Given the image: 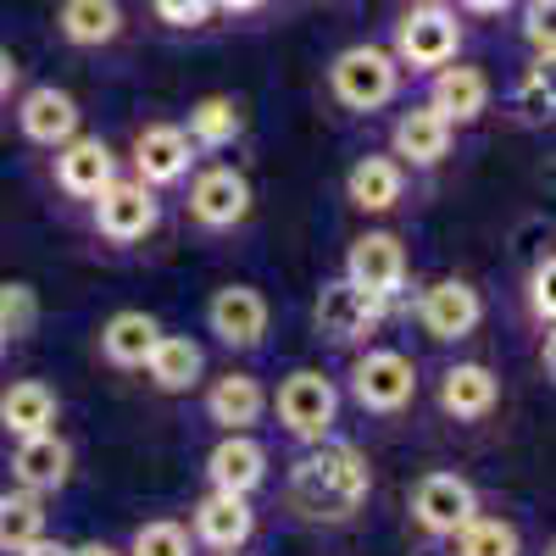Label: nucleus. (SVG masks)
<instances>
[{
	"label": "nucleus",
	"instance_id": "nucleus-1",
	"mask_svg": "<svg viewBox=\"0 0 556 556\" xmlns=\"http://www.w3.org/2000/svg\"><path fill=\"white\" fill-rule=\"evenodd\" d=\"M367 501V462L356 445H329L317 440V451H306L290 473V506L306 523H345L356 506Z\"/></svg>",
	"mask_w": 556,
	"mask_h": 556
},
{
	"label": "nucleus",
	"instance_id": "nucleus-2",
	"mask_svg": "<svg viewBox=\"0 0 556 556\" xmlns=\"http://www.w3.org/2000/svg\"><path fill=\"white\" fill-rule=\"evenodd\" d=\"M329 84H334L340 106H351V112H379V106L395 101V89H401V62H395L390 51H379V45H351V51L334 56Z\"/></svg>",
	"mask_w": 556,
	"mask_h": 556
},
{
	"label": "nucleus",
	"instance_id": "nucleus-3",
	"mask_svg": "<svg viewBox=\"0 0 556 556\" xmlns=\"http://www.w3.org/2000/svg\"><path fill=\"white\" fill-rule=\"evenodd\" d=\"M456 51H462V23L440 0H424L395 23V62L406 67H445L456 62Z\"/></svg>",
	"mask_w": 556,
	"mask_h": 556
},
{
	"label": "nucleus",
	"instance_id": "nucleus-4",
	"mask_svg": "<svg viewBox=\"0 0 556 556\" xmlns=\"http://www.w3.org/2000/svg\"><path fill=\"white\" fill-rule=\"evenodd\" d=\"M334 412H340V390L323 374H312V367H301V374H290L285 384H278V424L306 445L329 440Z\"/></svg>",
	"mask_w": 556,
	"mask_h": 556
},
{
	"label": "nucleus",
	"instance_id": "nucleus-5",
	"mask_svg": "<svg viewBox=\"0 0 556 556\" xmlns=\"http://www.w3.org/2000/svg\"><path fill=\"white\" fill-rule=\"evenodd\" d=\"M89 201H96V228L117 245H134L156 228V195H151V184H139V178H112L106 190L89 195Z\"/></svg>",
	"mask_w": 556,
	"mask_h": 556
},
{
	"label": "nucleus",
	"instance_id": "nucleus-6",
	"mask_svg": "<svg viewBox=\"0 0 556 556\" xmlns=\"http://www.w3.org/2000/svg\"><path fill=\"white\" fill-rule=\"evenodd\" d=\"M351 390L367 412H401L417 395V367L401 351H367L351 367Z\"/></svg>",
	"mask_w": 556,
	"mask_h": 556
},
{
	"label": "nucleus",
	"instance_id": "nucleus-7",
	"mask_svg": "<svg viewBox=\"0 0 556 556\" xmlns=\"http://www.w3.org/2000/svg\"><path fill=\"white\" fill-rule=\"evenodd\" d=\"M345 278L362 290V295H374V301H395L401 285H406V251L395 235H362L345 256Z\"/></svg>",
	"mask_w": 556,
	"mask_h": 556
},
{
	"label": "nucleus",
	"instance_id": "nucleus-8",
	"mask_svg": "<svg viewBox=\"0 0 556 556\" xmlns=\"http://www.w3.org/2000/svg\"><path fill=\"white\" fill-rule=\"evenodd\" d=\"M473 513H479V490L468 479H456V473H429L412 490V518L429 534H456Z\"/></svg>",
	"mask_w": 556,
	"mask_h": 556
},
{
	"label": "nucleus",
	"instance_id": "nucleus-9",
	"mask_svg": "<svg viewBox=\"0 0 556 556\" xmlns=\"http://www.w3.org/2000/svg\"><path fill=\"white\" fill-rule=\"evenodd\" d=\"M417 317H424V329L434 340H468L484 317V301H479L473 285H462V278H440V285L424 290V301H417Z\"/></svg>",
	"mask_w": 556,
	"mask_h": 556
},
{
	"label": "nucleus",
	"instance_id": "nucleus-10",
	"mask_svg": "<svg viewBox=\"0 0 556 556\" xmlns=\"http://www.w3.org/2000/svg\"><path fill=\"white\" fill-rule=\"evenodd\" d=\"M206 323H212V334H217L223 345L251 351V345H262V334H267V301H262V290H251V285H228V290L212 295Z\"/></svg>",
	"mask_w": 556,
	"mask_h": 556
},
{
	"label": "nucleus",
	"instance_id": "nucleus-11",
	"mask_svg": "<svg viewBox=\"0 0 556 556\" xmlns=\"http://www.w3.org/2000/svg\"><path fill=\"white\" fill-rule=\"evenodd\" d=\"M245 212H251V184H245V173H235V167H206V173L190 184V217H195L201 228H235Z\"/></svg>",
	"mask_w": 556,
	"mask_h": 556
},
{
	"label": "nucleus",
	"instance_id": "nucleus-12",
	"mask_svg": "<svg viewBox=\"0 0 556 556\" xmlns=\"http://www.w3.org/2000/svg\"><path fill=\"white\" fill-rule=\"evenodd\" d=\"M379 306H384V301L362 295L351 278H340V285H323V295H317V334L334 340V345H351V340H362V334L379 323Z\"/></svg>",
	"mask_w": 556,
	"mask_h": 556
},
{
	"label": "nucleus",
	"instance_id": "nucleus-13",
	"mask_svg": "<svg viewBox=\"0 0 556 556\" xmlns=\"http://www.w3.org/2000/svg\"><path fill=\"white\" fill-rule=\"evenodd\" d=\"M112 178H117V156H112L106 139H84V134H73L67 146H56V184H62L67 195L89 201V195H101Z\"/></svg>",
	"mask_w": 556,
	"mask_h": 556
},
{
	"label": "nucleus",
	"instance_id": "nucleus-14",
	"mask_svg": "<svg viewBox=\"0 0 556 556\" xmlns=\"http://www.w3.org/2000/svg\"><path fill=\"white\" fill-rule=\"evenodd\" d=\"M17 123H23V134L34 139V146L56 151V146H67V139L78 134V101L67 96V89H56V84H39V89L23 96Z\"/></svg>",
	"mask_w": 556,
	"mask_h": 556
},
{
	"label": "nucleus",
	"instance_id": "nucleus-15",
	"mask_svg": "<svg viewBox=\"0 0 556 556\" xmlns=\"http://www.w3.org/2000/svg\"><path fill=\"white\" fill-rule=\"evenodd\" d=\"M12 473L23 490L45 495V490H62L67 473H73V445L56 434V429H45V434H23L17 456H12Z\"/></svg>",
	"mask_w": 556,
	"mask_h": 556
},
{
	"label": "nucleus",
	"instance_id": "nucleus-16",
	"mask_svg": "<svg viewBox=\"0 0 556 556\" xmlns=\"http://www.w3.org/2000/svg\"><path fill=\"white\" fill-rule=\"evenodd\" d=\"M134 167H139V184H173L190 173V134L173 128V123H151V128H139L134 139Z\"/></svg>",
	"mask_w": 556,
	"mask_h": 556
},
{
	"label": "nucleus",
	"instance_id": "nucleus-17",
	"mask_svg": "<svg viewBox=\"0 0 556 556\" xmlns=\"http://www.w3.org/2000/svg\"><path fill=\"white\" fill-rule=\"evenodd\" d=\"M206 479L212 490H228V495H251L262 479H267V451L240 429V434H228L212 456H206Z\"/></svg>",
	"mask_w": 556,
	"mask_h": 556
},
{
	"label": "nucleus",
	"instance_id": "nucleus-18",
	"mask_svg": "<svg viewBox=\"0 0 556 556\" xmlns=\"http://www.w3.org/2000/svg\"><path fill=\"white\" fill-rule=\"evenodd\" d=\"M256 529V513L245 495H228V490H212L201 506H195V534L212 545V551H240Z\"/></svg>",
	"mask_w": 556,
	"mask_h": 556
},
{
	"label": "nucleus",
	"instance_id": "nucleus-19",
	"mask_svg": "<svg viewBox=\"0 0 556 556\" xmlns=\"http://www.w3.org/2000/svg\"><path fill=\"white\" fill-rule=\"evenodd\" d=\"M429 106L445 123H473L490 106V78L479 67H434V89H429Z\"/></svg>",
	"mask_w": 556,
	"mask_h": 556
},
{
	"label": "nucleus",
	"instance_id": "nucleus-20",
	"mask_svg": "<svg viewBox=\"0 0 556 556\" xmlns=\"http://www.w3.org/2000/svg\"><path fill=\"white\" fill-rule=\"evenodd\" d=\"M146 374H151V384H156V390L184 395V390H195V384H201L206 356H201V345H195V340H184V334H162V340L151 345V356H146Z\"/></svg>",
	"mask_w": 556,
	"mask_h": 556
},
{
	"label": "nucleus",
	"instance_id": "nucleus-21",
	"mask_svg": "<svg viewBox=\"0 0 556 556\" xmlns=\"http://www.w3.org/2000/svg\"><path fill=\"white\" fill-rule=\"evenodd\" d=\"M495 401H501V384H495V374L490 367H479V362H456L451 374L440 379V406L451 412V417H490L495 412Z\"/></svg>",
	"mask_w": 556,
	"mask_h": 556
},
{
	"label": "nucleus",
	"instance_id": "nucleus-22",
	"mask_svg": "<svg viewBox=\"0 0 556 556\" xmlns=\"http://www.w3.org/2000/svg\"><path fill=\"white\" fill-rule=\"evenodd\" d=\"M451 151V123L434 106H412L395 117V156H406L412 167H434Z\"/></svg>",
	"mask_w": 556,
	"mask_h": 556
},
{
	"label": "nucleus",
	"instance_id": "nucleus-23",
	"mask_svg": "<svg viewBox=\"0 0 556 556\" xmlns=\"http://www.w3.org/2000/svg\"><path fill=\"white\" fill-rule=\"evenodd\" d=\"M262 406H267V395H262V384H256L251 374H228V379H217V384L206 390V417H212L223 434L251 429L256 417H262Z\"/></svg>",
	"mask_w": 556,
	"mask_h": 556
},
{
	"label": "nucleus",
	"instance_id": "nucleus-24",
	"mask_svg": "<svg viewBox=\"0 0 556 556\" xmlns=\"http://www.w3.org/2000/svg\"><path fill=\"white\" fill-rule=\"evenodd\" d=\"M156 340H162V323L151 312H117L101 329V351H106L112 367H146Z\"/></svg>",
	"mask_w": 556,
	"mask_h": 556
},
{
	"label": "nucleus",
	"instance_id": "nucleus-25",
	"mask_svg": "<svg viewBox=\"0 0 556 556\" xmlns=\"http://www.w3.org/2000/svg\"><path fill=\"white\" fill-rule=\"evenodd\" d=\"M0 424H7L17 440H23V434H45V429L56 424V390L39 384V379L12 384L7 395H0Z\"/></svg>",
	"mask_w": 556,
	"mask_h": 556
},
{
	"label": "nucleus",
	"instance_id": "nucleus-26",
	"mask_svg": "<svg viewBox=\"0 0 556 556\" xmlns=\"http://www.w3.org/2000/svg\"><path fill=\"white\" fill-rule=\"evenodd\" d=\"M56 23L73 45H112L123 34V7L117 0H62Z\"/></svg>",
	"mask_w": 556,
	"mask_h": 556
},
{
	"label": "nucleus",
	"instance_id": "nucleus-27",
	"mask_svg": "<svg viewBox=\"0 0 556 556\" xmlns=\"http://www.w3.org/2000/svg\"><path fill=\"white\" fill-rule=\"evenodd\" d=\"M345 190H351V201H356L362 212H390V206L401 201V162H390V156H362V162L351 167V178H345Z\"/></svg>",
	"mask_w": 556,
	"mask_h": 556
},
{
	"label": "nucleus",
	"instance_id": "nucleus-28",
	"mask_svg": "<svg viewBox=\"0 0 556 556\" xmlns=\"http://www.w3.org/2000/svg\"><path fill=\"white\" fill-rule=\"evenodd\" d=\"M45 534V506L34 490H17V495H0V551H23Z\"/></svg>",
	"mask_w": 556,
	"mask_h": 556
},
{
	"label": "nucleus",
	"instance_id": "nucleus-29",
	"mask_svg": "<svg viewBox=\"0 0 556 556\" xmlns=\"http://www.w3.org/2000/svg\"><path fill=\"white\" fill-rule=\"evenodd\" d=\"M240 106L235 101H228V96H206L195 112H190V128H184V134H190V146H206V151H223L228 146V139H235L240 134Z\"/></svg>",
	"mask_w": 556,
	"mask_h": 556
},
{
	"label": "nucleus",
	"instance_id": "nucleus-30",
	"mask_svg": "<svg viewBox=\"0 0 556 556\" xmlns=\"http://www.w3.org/2000/svg\"><path fill=\"white\" fill-rule=\"evenodd\" d=\"M518 551H523V540L506 518H479L473 513L456 529V556H518Z\"/></svg>",
	"mask_w": 556,
	"mask_h": 556
},
{
	"label": "nucleus",
	"instance_id": "nucleus-31",
	"mask_svg": "<svg viewBox=\"0 0 556 556\" xmlns=\"http://www.w3.org/2000/svg\"><path fill=\"white\" fill-rule=\"evenodd\" d=\"M39 323V295L28 285H0V340H23Z\"/></svg>",
	"mask_w": 556,
	"mask_h": 556
},
{
	"label": "nucleus",
	"instance_id": "nucleus-32",
	"mask_svg": "<svg viewBox=\"0 0 556 556\" xmlns=\"http://www.w3.org/2000/svg\"><path fill=\"white\" fill-rule=\"evenodd\" d=\"M190 551H195L190 529L173 523V518H156V523H146L134 534V556H190Z\"/></svg>",
	"mask_w": 556,
	"mask_h": 556
},
{
	"label": "nucleus",
	"instance_id": "nucleus-33",
	"mask_svg": "<svg viewBox=\"0 0 556 556\" xmlns=\"http://www.w3.org/2000/svg\"><path fill=\"white\" fill-rule=\"evenodd\" d=\"M545 67H551V62H534V67H529V78H523V89H518V112H523L529 123H545V117H551V106H556Z\"/></svg>",
	"mask_w": 556,
	"mask_h": 556
},
{
	"label": "nucleus",
	"instance_id": "nucleus-34",
	"mask_svg": "<svg viewBox=\"0 0 556 556\" xmlns=\"http://www.w3.org/2000/svg\"><path fill=\"white\" fill-rule=\"evenodd\" d=\"M151 12L173 28H195V23L212 17V0H151Z\"/></svg>",
	"mask_w": 556,
	"mask_h": 556
},
{
	"label": "nucleus",
	"instance_id": "nucleus-35",
	"mask_svg": "<svg viewBox=\"0 0 556 556\" xmlns=\"http://www.w3.org/2000/svg\"><path fill=\"white\" fill-rule=\"evenodd\" d=\"M551 278H556V262L545 256V262L534 267V278H529V306H534L540 323H551V312H556V306H551Z\"/></svg>",
	"mask_w": 556,
	"mask_h": 556
},
{
	"label": "nucleus",
	"instance_id": "nucleus-36",
	"mask_svg": "<svg viewBox=\"0 0 556 556\" xmlns=\"http://www.w3.org/2000/svg\"><path fill=\"white\" fill-rule=\"evenodd\" d=\"M17 556H73V551H67L62 540H45V534H39V540H34V545H23Z\"/></svg>",
	"mask_w": 556,
	"mask_h": 556
},
{
	"label": "nucleus",
	"instance_id": "nucleus-37",
	"mask_svg": "<svg viewBox=\"0 0 556 556\" xmlns=\"http://www.w3.org/2000/svg\"><path fill=\"white\" fill-rule=\"evenodd\" d=\"M462 7H468V12H479V17H495V12H506V7H513V0H462Z\"/></svg>",
	"mask_w": 556,
	"mask_h": 556
},
{
	"label": "nucleus",
	"instance_id": "nucleus-38",
	"mask_svg": "<svg viewBox=\"0 0 556 556\" xmlns=\"http://www.w3.org/2000/svg\"><path fill=\"white\" fill-rule=\"evenodd\" d=\"M17 84V62L7 56V51H0V96H7V89Z\"/></svg>",
	"mask_w": 556,
	"mask_h": 556
},
{
	"label": "nucleus",
	"instance_id": "nucleus-39",
	"mask_svg": "<svg viewBox=\"0 0 556 556\" xmlns=\"http://www.w3.org/2000/svg\"><path fill=\"white\" fill-rule=\"evenodd\" d=\"M73 556H117V551H112V545H101V540H89V545H78Z\"/></svg>",
	"mask_w": 556,
	"mask_h": 556
},
{
	"label": "nucleus",
	"instance_id": "nucleus-40",
	"mask_svg": "<svg viewBox=\"0 0 556 556\" xmlns=\"http://www.w3.org/2000/svg\"><path fill=\"white\" fill-rule=\"evenodd\" d=\"M212 7H223V12H251V7H262V0H212Z\"/></svg>",
	"mask_w": 556,
	"mask_h": 556
},
{
	"label": "nucleus",
	"instance_id": "nucleus-41",
	"mask_svg": "<svg viewBox=\"0 0 556 556\" xmlns=\"http://www.w3.org/2000/svg\"><path fill=\"white\" fill-rule=\"evenodd\" d=\"M0 351H7V340H0Z\"/></svg>",
	"mask_w": 556,
	"mask_h": 556
}]
</instances>
